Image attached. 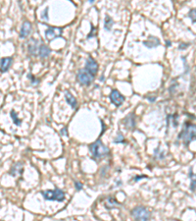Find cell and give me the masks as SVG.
<instances>
[{
	"label": "cell",
	"mask_w": 196,
	"mask_h": 221,
	"mask_svg": "<svg viewBox=\"0 0 196 221\" xmlns=\"http://www.w3.org/2000/svg\"><path fill=\"white\" fill-rule=\"evenodd\" d=\"M0 221H2V220H0Z\"/></svg>",
	"instance_id": "83f0119b"
},
{
	"label": "cell",
	"mask_w": 196,
	"mask_h": 221,
	"mask_svg": "<svg viewBox=\"0 0 196 221\" xmlns=\"http://www.w3.org/2000/svg\"><path fill=\"white\" fill-rule=\"evenodd\" d=\"M188 16L192 20V23H196V9H191L188 13Z\"/></svg>",
	"instance_id": "44dd1931"
},
{
	"label": "cell",
	"mask_w": 196,
	"mask_h": 221,
	"mask_svg": "<svg viewBox=\"0 0 196 221\" xmlns=\"http://www.w3.org/2000/svg\"><path fill=\"white\" fill-rule=\"evenodd\" d=\"M116 205H118V202L115 201L113 198H108L106 201V205L105 207L107 208H113L114 207H116Z\"/></svg>",
	"instance_id": "ac0fdd59"
},
{
	"label": "cell",
	"mask_w": 196,
	"mask_h": 221,
	"mask_svg": "<svg viewBox=\"0 0 196 221\" xmlns=\"http://www.w3.org/2000/svg\"><path fill=\"white\" fill-rule=\"evenodd\" d=\"M41 195L46 201H63L65 199V194L59 189H55L53 191L47 190V191L41 192Z\"/></svg>",
	"instance_id": "3957f363"
},
{
	"label": "cell",
	"mask_w": 196,
	"mask_h": 221,
	"mask_svg": "<svg viewBox=\"0 0 196 221\" xmlns=\"http://www.w3.org/2000/svg\"><path fill=\"white\" fill-rule=\"evenodd\" d=\"M85 70L89 72L92 76H95L98 70V65L96 63V61L93 59V58H87L86 60V64H85Z\"/></svg>",
	"instance_id": "ba28073f"
},
{
	"label": "cell",
	"mask_w": 196,
	"mask_h": 221,
	"mask_svg": "<svg viewBox=\"0 0 196 221\" xmlns=\"http://www.w3.org/2000/svg\"><path fill=\"white\" fill-rule=\"evenodd\" d=\"M61 134H62L63 136H66V135H68V131H67V128H63L62 130H61Z\"/></svg>",
	"instance_id": "cb8c5ba5"
},
{
	"label": "cell",
	"mask_w": 196,
	"mask_h": 221,
	"mask_svg": "<svg viewBox=\"0 0 196 221\" xmlns=\"http://www.w3.org/2000/svg\"><path fill=\"white\" fill-rule=\"evenodd\" d=\"M131 215L136 221H148L150 218V212L143 207H136L131 211Z\"/></svg>",
	"instance_id": "277c9868"
},
{
	"label": "cell",
	"mask_w": 196,
	"mask_h": 221,
	"mask_svg": "<svg viewBox=\"0 0 196 221\" xmlns=\"http://www.w3.org/2000/svg\"><path fill=\"white\" fill-rule=\"evenodd\" d=\"M12 62H13V59L12 57H5V58H1L0 59V71L2 73L7 72L10 67L12 65Z\"/></svg>",
	"instance_id": "9c48e42d"
},
{
	"label": "cell",
	"mask_w": 196,
	"mask_h": 221,
	"mask_svg": "<svg viewBox=\"0 0 196 221\" xmlns=\"http://www.w3.org/2000/svg\"><path fill=\"white\" fill-rule=\"evenodd\" d=\"M179 138L183 141V143H185V145H188L191 141L196 140V125L186 122Z\"/></svg>",
	"instance_id": "6da1fadb"
},
{
	"label": "cell",
	"mask_w": 196,
	"mask_h": 221,
	"mask_svg": "<svg viewBox=\"0 0 196 221\" xmlns=\"http://www.w3.org/2000/svg\"><path fill=\"white\" fill-rule=\"evenodd\" d=\"M10 115H11L12 119H13V122H14L17 126H20L21 124H22V121H21L20 119L18 118L17 113L15 112V110H12V111L10 112Z\"/></svg>",
	"instance_id": "d6986e66"
},
{
	"label": "cell",
	"mask_w": 196,
	"mask_h": 221,
	"mask_svg": "<svg viewBox=\"0 0 196 221\" xmlns=\"http://www.w3.org/2000/svg\"><path fill=\"white\" fill-rule=\"evenodd\" d=\"M50 49H49L46 45L44 44H41L40 46H39L38 49V53H39V56L41 58H46L47 56H49V54H50Z\"/></svg>",
	"instance_id": "5bb4252c"
},
{
	"label": "cell",
	"mask_w": 196,
	"mask_h": 221,
	"mask_svg": "<svg viewBox=\"0 0 196 221\" xmlns=\"http://www.w3.org/2000/svg\"><path fill=\"white\" fill-rule=\"evenodd\" d=\"M187 45H188V44H183V43H182V44H180V45H179V49H184L183 47H186Z\"/></svg>",
	"instance_id": "484cf974"
},
{
	"label": "cell",
	"mask_w": 196,
	"mask_h": 221,
	"mask_svg": "<svg viewBox=\"0 0 196 221\" xmlns=\"http://www.w3.org/2000/svg\"><path fill=\"white\" fill-rule=\"evenodd\" d=\"M110 99H111V101L116 106H120L125 101V97L120 93V91H118L117 90H114V91H112L111 94H110Z\"/></svg>",
	"instance_id": "52a82bcc"
},
{
	"label": "cell",
	"mask_w": 196,
	"mask_h": 221,
	"mask_svg": "<svg viewBox=\"0 0 196 221\" xmlns=\"http://www.w3.org/2000/svg\"><path fill=\"white\" fill-rule=\"evenodd\" d=\"M65 97H66L67 102H68L70 105L73 107V108H76V99L72 96L71 93H69V91H66V93H65Z\"/></svg>",
	"instance_id": "9a60e30c"
},
{
	"label": "cell",
	"mask_w": 196,
	"mask_h": 221,
	"mask_svg": "<svg viewBox=\"0 0 196 221\" xmlns=\"http://www.w3.org/2000/svg\"><path fill=\"white\" fill-rule=\"evenodd\" d=\"M166 45H167V46H171V45H172L171 41H166Z\"/></svg>",
	"instance_id": "4316f807"
},
{
	"label": "cell",
	"mask_w": 196,
	"mask_h": 221,
	"mask_svg": "<svg viewBox=\"0 0 196 221\" xmlns=\"http://www.w3.org/2000/svg\"><path fill=\"white\" fill-rule=\"evenodd\" d=\"M89 149H90V152L92 153L93 157L95 159H100L101 157H103V156H105L109 153L108 147H106L104 146L100 140L96 141L95 143L90 145Z\"/></svg>",
	"instance_id": "7a4b0ae2"
},
{
	"label": "cell",
	"mask_w": 196,
	"mask_h": 221,
	"mask_svg": "<svg viewBox=\"0 0 196 221\" xmlns=\"http://www.w3.org/2000/svg\"><path fill=\"white\" fill-rule=\"evenodd\" d=\"M36 44H37V42H36L35 39H30L29 45H27V50L30 54H35L36 52Z\"/></svg>",
	"instance_id": "2e32d148"
},
{
	"label": "cell",
	"mask_w": 196,
	"mask_h": 221,
	"mask_svg": "<svg viewBox=\"0 0 196 221\" xmlns=\"http://www.w3.org/2000/svg\"><path fill=\"white\" fill-rule=\"evenodd\" d=\"M114 142H115L116 143H124V142H125V140H124V137H122V134H119L118 136H117V138H116V139H115Z\"/></svg>",
	"instance_id": "7402d4cb"
},
{
	"label": "cell",
	"mask_w": 196,
	"mask_h": 221,
	"mask_svg": "<svg viewBox=\"0 0 196 221\" xmlns=\"http://www.w3.org/2000/svg\"><path fill=\"white\" fill-rule=\"evenodd\" d=\"M78 81L79 82V84L81 85H84V86H87L89 85L91 82H92V80L94 78V76H92L91 74L86 71L85 69L84 70H79V73H78Z\"/></svg>",
	"instance_id": "5b68a950"
},
{
	"label": "cell",
	"mask_w": 196,
	"mask_h": 221,
	"mask_svg": "<svg viewBox=\"0 0 196 221\" xmlns=\"http://www.w3.org/2000/svg\"><path fill=\"white\" fill-rule=\"evenodd\" d=\"M75 186H76V190H78V191H81V190L82 189V184L79 183V182H76L75 183Z\"/></svg>",
	"instance_id": "603a6c76"
},
{
	"label": "cell",
	"mask_w": 196,
	"mask_h": 221,
	"mask_svg": "<svg viewBox=\"0 0 196 221\" xmlns=\"http://www.w3.org/2000/svg\"><path fill=\"white\" fill-rule=\"evenodd\" d=\"M124 124L128 129H131V130H133V129L134 128L135 123H134V115L133 114V113H131V114H128L127 117L125 118Z\"/></svg>",
	"instance_id": "7c38bea8"
},
{
	"label": "cell",
	"mask_w": 196,
	"mask_h": 221,
	"mask_svg": "<svg viewBox=\"0 0 196 221\" xmlns=\"http://www.w3.org/2000/svg\"><path fill=\"white\" fill-rule=\"evenodd\" d=\"M63 33L62 28H55V27H48V29L45 30V36L49 41H53L54 38L61 36Z\"/></svg>",
	"instance_id": "8992f818"
},
{
	"label": "cell",
	"mask_w": 196,
	"mask_h": 221,
	"mask_svg": "<svg viewBox=\"0 0 196 221\" xmlns=\"http://www.w3.org/2000/svg\"><path fill=\"white\" fill-rule=\"evenodd\" d=\"M22 172H23L22 163L18 162V163H16L13 167L11 168V170H10V175H12V176H17L18 174H21Z\"/></svg>",
	"instance_id": "4fadbf2b"
},
{
	"label": "cell",
	"mask_w": 196,
	"mask_h": 221,
	"mask_svg": "<svg viewBox=\"0 0 196 221\" xmlns=\"http://www.w3.org/2000/svg\"><path fill=\"white\" fill-rule=\"evenodd\" d=\"M143 44L147 48H154L156 46H158V45H160V41H159V38H155V36H150L147 41H143Z\"/></svg>",
	"instance_id": "8fae6325"
},
{
	"label": "cell",
	"mask_w": 196,
	"mask_h": 221,
	"mask_svg": "<svg viewBox=\"0 0 196 221\" xmlns=\"http://www.w3.org/2000/svg\"><path fill=\"white\" fill-rule=\"evenodd\" d=\"M189 177L191 178V185H190V189L193 191L196 188V175L193 174V172L190 170V173H189Z\"/></svg>",
	"instance_id": "ffe728a7"
},
{
	"label": "cell",
	"mask_w": 196,
	"mask_h": 221,
	"mask_svg": "<svg viewBox=\"0 0 196 221\" xmlns=\"http://www.w3.org/2000/svg\"><path fill=\"white\" fill-rule=\"evenodd\" d=\"M113 24H114V22H113L112 18L110 16H106L105 17V25H104V28H105L107 30H111L112 26H113Z\"/></svg>",
	"instance_id": "e0dca14e"
},
{
	"label": "cell",
	"mask_w": 196,
	"mask_h": 221,
	"mask_svg": "<svg viewBox=\"0 0 196 221\" xmlns=\"http://www.w3.org/2000/svg\"><path fill=\"white\" fill-rule=\"evenodd\" d=\"M47 12H48V8L45 9V12H44V19L48 20V17H47ZM42 17H43V15H42Z\"/></svg>",
	"instance_id": "d4e9b609"
},
{
	"label": "cell",
	"mask_w": 196,
	"mask_h": 221,
	"mask_svg": "<svg viewBox=\"0 0 196 221\" xmlns=\"http://www.w3.org/2000/svg\"><path fill=\"white\" fill-rule=\"evenodd\" d=\"M30 30H32V25H30V23L27 22V21L24 22V24L22 25V28H21L20 38H27L30 33Z\"/></svg>",
	"instance_id": "30bf717a"
}]
</instances>
